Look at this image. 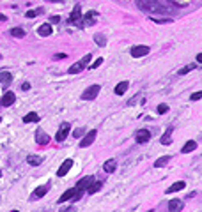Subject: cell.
I'll return each mask as SVG.
<instances>
[{
    "mask_svg": "<svg viewBox=\"0 0 202 212\" xmlns=\"http://www.w3.org/2000/svg\"><path fill=\"white\" fill-rule=\"evenodd\" d=\"M137 4L140 9H145V11H161L158 0H137Z\"/></svg>",
    "mask_w": 202,
    "mask_h": 212,
    "instance_id": "obj_1",
    "label": "cell"
},
{
    "mask_svg": "<svg viewBox=\"0 0 202 212\" xmlns=\"http://www.w3.org/2000/svg\"><path fill=\"white\" fill-rule=\"evenodd\" d=\"M99 90H101L99 85H92V87H89L87 90L82 94V99H83V101H92V99L99 94Z\"/></svg>",
    "mask_w": 202,
    "mask_h": 212,
    "instance_id": "obj_2",
    "label": "cell"
},
{
    "mask_svg": "<svg viewBox=\"0 0 202 212\" xmlns=\"http://www.w3.org/2000/svg\"><path fill=\"white\" fill-rule=\"evenodd\" d=\"M149 51H151V48H149V46H144V44H140V46H133V48H131V57H135V59H138V57H145V55H149Z\"/></svg>",
    "mask_w": 202,
    "mask_h": 212,
    "instance_id": "obj_3",
    "label": "cell"
},
{
    "mask_svg": "<svg viewBox=\"0 0 202 212\" xmlns=\"http://www.w3.org/2000/svg\"><path fill=\"white\" fill-rule=\"evenodd\" d=\"M14 101H16V96H14V92H6L4 96H2V99H0V106H4V108H7V106H12V104H14Z\"/></svg>",
    "mask_w": 202,
    "mask_h": 212,
    "instance_id": "obj_4",
    "label": "cell"
},
{
    "mask_svg": "<svg viewBox=\"0 0 202 212\" xmlns=\"http://www.w3.org/2000/svg\"><path fill=\"white\" fill-rule=\"evenodd\" d=\"M69 122H64V124L60 125V129H59V133L55 134V140L57 141H64L66 138H67V134H69Z\"/></svg>",
    "mask_w": 202,
    "mask_h": 212,
    "instance_id": "obj_5",
    "label": "cell"
},
{
    "mask_svg": "<svg viewBox=\"0 0 202 212\" xmlns=\"http://www.w3.org/2000/svg\"><path fill=\"white\" fill-rule=\"evenodd\" d=\"M96 134H98V131H96V129L89 131V133H87V136H85V138H83V140L80 141V147H82V148H85V147H89V145H92V141L96 140Z\"/></svg>",
    "mask_w": 202,
    "mask_h": 212,
    "instance_id": "obj_6",
    "label": "cell"
},
{
    "mask_svg": "<svg viewBox=\"0 0 202 212\" xmlns=\"http://www.w3.org/2000/svg\"><path fill=\"white\" fill-rule=\"evenodd\" d=\"M135 140H137V143H147V141L151 140V133H149L147 129H140V131H137Z\"/></svg>",
    "mask_w": 202,
    "mask_h": 212,
    "instance_id": "obj_7",
    "label": "cell"
},
{
    "mask_svg": "<svg viewBox=\"0 0 202 212\" xmlns=\"http://www.w3.org/2000/svg\"><path fill=\"white\" fill-rule=\"evenodd\" d=\"M71 166H73V159H66L64 163H62V166L57 170V177H64V175L71 170Z\"/></svg>",
    "mask_w": 202,
    "mask_h": 212,
    "instance_id": "obj_8",
    "label": "cell"
},
{
    "mask_svg": "<svg viewBox=\"0 0 202 212\" xmlns=\"http://www.w3.org/2000/svg\"><path fill=\"white\" fill-rule=\"evenodd\" d=\"M37 34L41 35V37H48V35H52V34H53V30H52V25H50V23H43V25H39Z\"/></svg>",
    "mask_w": 202,
    "mask_h": 212,
    "instance_id": "obj_9",
    "label": "cell"
},
{
    "mask_svg": "<svg viewBox=\"0 0 202 212\" xmlns=\"http://www.w3.org/2000/svg\"><path fill=\"white\" fill-rule=\"evenodd\" d=\"M36 143H37V145H48L50 134H44L43 131H37V133H36Z\"/></svg>",
    "mask_w": 202,
    "mask_h": 212,
    "instance_id": "obj_10",
    "label": "cell"
},
{
    "mask_svg": "<svg viewBox=\"0 0 202 212\" xmlns=\"http://www.w3.org/2000/svg\"><path fill=\"white\" fill-rule=\"evenodd\" d=\"M115 168H117V161H115V159H108V161L103 164V170L106 173H114Z\"/></svg>",
    "mask_w": 202,
    "mask_h": 212,
    "instance_id": "obj_11",
    "label": "cell"
},
{
    "mask_svg": "<svg viewBox=\"0 0 202 212\" xmlns=\"http://www.w3.org/2000/svg\"><path fill=\"white\" fill-rule=\"evenodd\" d=\"M92 182H94V177H92V175H87V177H83V179L80 180V182H78V184H76V187L87 189V187H89L91 184H92Z\"/></svg>",
    "mask_w": 202,
    "mask_h": 212,
    "instance_id": "obj_12",
    "label": "cell"
},
{
    "mask_svg": "<svg viewBox=\"0 0 202 212\" xmlns=\"http://www.w3.org/2000/svg\"><path fill=\"white\" fill-rule=\"evenodd\" d=\"M46 191H48V186H41V187H37V189L32 193L30 200H36V198H43V196L46 195Z\"/></svg>",
    "mask_w": 202,
    "mask_h": 212,
    "instance_id": "obj_13",
    "label": "cell"
},
{
    "mask_svg": "<svg viewBox=\"0 0 202 212\" xmlns=\"http://www.w3.org/2000/svg\"><path fill=\"white\" fill-rule=\"evenodd\" d=\"M195 148H197V141L190 140V141H186V143H185V147L181 148V152H183V154H190V152H193Z\"/></svg>",
    "mask_w": 202,
    "mask_h": 212,
    "instance_id": "obj_14",
    "label": "cell"
},
{
    "mask_svg": "<svg viewBox=\"0 0 202 212\" xmlns=\"http://www.w3.org/2000/svg\"><path fill=\"white\" fill-rule=\"evenodd\" d=\"M185 182H183V180H179V182H175V184H172L169 187V189L165 191V193H167V195H170V193H177V191H181V189H185Z\"/></svg>",
    "mask_w": 202,
    "mask_h": 212,
    "instance_id": "obj_15",
    "label": "cell"
},
{
    "mask_svg": "<svg viewBox=\"0 0 202 212\" xmlns=\"http://www.w3.org/2000/svg\"><path fill=\"white\" fill-rule=\"evenodd\" d=\"M101 187H103V182H101V180H96V182H92V184L87 187V193L89 195H94V193H98Z\"/></svg>",
    "mask_w": 202,
    "mask_h": 212,
    "instance_id": "obj_16",
    "label": "cell"
},
{
    "mask_svg": "<svg viewBox=\"0 0 202 212\" xmlns=\"http://www.w3.org/2000/svg\"><path fill=\"white\" fill-rule=\"evenodd\" d=\"M75 193H76V187H73V189H67L64 193V195L59 198V201L60 203H64V201H67V200H73V196H75Z\"/></svg>",
    "mask_w": 202,
    "mask_h": 212,
    "instance_id": "obj_17",
    "label": "cell"
},
{
    "mask_svg": "<svg viewBox=\"0 0 202 212\" xmlns=\"http://www.w3.org/2000/svg\"><path fill=\"white\" fill-rule=\"evenodd\" d=\"M11 82H12V74H11V73H6V71H4V73H0V83H2L4 87H6V85H9Z\"/></svg>",
    "mask_w": 202,
    "mask_h": 212,
    "instance_id": "obj_18",
    "label": "cell"
},
{
    "mask_svg": "<svg viewBox=\"0 0 202 212\" xmlns=\"http://www.w3.org/2000/svg\"><path fill=\"white\" fill-rule=\"evenodd\" d=\"M80 16H82V9H80V6H75V9H73V12H71V16H69V21L76 23V20H80Z\"/></svg>",
    "mask_w": 202,
    "mask_h": 212,
    "instance_id": "obj_19",
    "label": "cell"
},
{
    "mask_svg": "<svg viewBox=\"0 0 202 212\" xmlns=\"http://www.w3.org/2000/svg\"><path fill=\"white\" fill-rule=\"evenodd\" d=\"M83 67H85V65H83L82 62H76V64H73L71 67L67 69V73H69V74H76V73H82Z\"/></svg>",
    "mask_w": 202,
    "mask_h": 212,
    "instance_id": "obj_20",
    "label": "cell"
},
{
    "mask_svg": "<svg viewBox=\"0 0 202 212\" xmlns=\"http://www.w3.org/2000/svg\"><path fill=\"white\" fill-rule=\"evenodd\" d=\"M39 120V115L36 113V111H30V113H27L25 117H23V122L25 124H30V122H37Z\"/></svg>",
    "mask_w": 202,
    "mask_h": 212,
    "instance_id": "obj_21",
    "label": "cell"
},
{
    "mask_svg": "<svg viewBox=\"0 0 202 212\" xmlns=\"http://www.w3.org/2000/svg\"><path fill=\"white\" fill-rule=\"evenodd\" d=\"M27 163L30 164V166H39V164L43 163V158H41V156H28Z\"/></svg>",
    "mask_w": 202,
    "mask_h": 212,
    "instance_id": "obj_22",
    "label": "cell"
},
{
    "mask_svg": "<svg viewBox=\"0 0 202 212\" xmlns=\"http://www.w3.org/2000/svg\"><path fill=\"white\" fill-rule=\"evenodd\" d=\"M128 85H130V83H128V82H121L119 85L115 87V90H114V92L117 94V96H122V94H124L126 90H128Z\"/></svg>",
    "mask_w": 202,
    "mask_h": 212,
    "instance_id": "obj_23",
    "label": "cell"
},
{
    "mask_svg": "<svg viewBox=\"0 0 202 212\" xmlns=\"http://www.w3.org/2000/svg\"><path fill=\"white\" fill-rule=\"evenodd\" d=\"M183 209V201L181 200H172L169 203V210L170 212H174V210H181Z\"/></svg>",
    "mask_w": 202,
    "mask_h": 212,
    "instance_id": "obj_24",
    "label": "cell"
},
{
    "mask_svg": "<svg viewBox=\"0 0 202 212\" xmlns=\"http://www.w3.org/2000/svg\"><path fill=\"white\" fill-rule=\"evenodd\" d=\"M9 34H11L12 37H23V35H25V30H23L22 27H14V28H11Z\"/></svg>",
    "mask_w": 202,
    "mask_h": 212,
    "instance_id": "obj_25",
    "label": "cell"
},
{
    "mask_svg": "<svg viewBox=\"0 0 202 212\" xmlns=\"http://www.w3.org/2000/svg\"><path fill=\"white\" fill-rule=\"evenodd\" d=\"M94 41H96L98 46H106V37H105L103 34H96V35H94Z\"/></svg>",
    "mask_w": 202,
    "mask_h": 212,
    "instance_id": "obj_26",
    "label": "cell"
},
{
    "mask_svg": "<svg viewBox=\"0 0 202 212\" xmlns=\"http://www.w3.org/2000/svg\"><path fill=\"white\" fill-rule=\"evenodd\" d=\"M170 161V156H163V158H160L156 163H154V168H161V166H165V164Z\"/></svg>",
    "mask_w": 202,
    "mask_h": 212,
    "instance_id": "obj_27",
    "label": "cell"
},
{
    "mask_svg": "<svg viewBox=\"0 0 202 212\" xmlns=\"http://www.w3.org/2000/svg\"><path fill=\"white\" fill-rule=\"evenodd\" d=\"M170 133H172V127H169V129H167V133L161 136V143H163V145H169L170 141H172V138H170Z\"/></svg>",
    "mask_w": 202,
    "mask_h": 212,
    "instance_id": "obj_28",
    "label": "cell"
},
{
    "mask_svg": "<svg viewBox=\"0 0 202 212\" xmlns=\"http://www.w3.org/2000/svg\"><path fill=\"white\" fill-rule=\"evenodd\" d=\"M195 67H197L195 64H188V65H185V67H181V69H179V74H181V76H183V74H188V73L193 71Z\"/></svg>",
    "mask_w": 202,
    "mask_h": 212,
    "instance_id": "obj_29",
    "label": "cell"
},
{
    "mask_svg": "<svg viewBox=\"0 0 202 212\" xmlns=\"http://www.w3.org/2000/svg\"><path fill=\"white\" fill-rule=\"evenodd\" d=\"M167 111H169V106H167V104H160L158 106V113H167Z\"/></svg>",
    "mask_w": 202,
    "mask_h": 212,
    "instance_id": "obj_30",
    "label": "cell"
},
{
    "mask_svg": "<svg viewBox=\"0 0 202 212\" xmlns=\"http://www.w3.org/2000/svg\"><path fill=\"white\" fill-rule=\"evenodd\" d=\"M101 64H103V59H96L94 60V64H91V69H96V67H99Z\"/></svg>",
    "mask_w": 202,
    "mask_h": 212,
    "instance_id": "obj_31",
    "label": "cell"
},
{
    "mask_svg": "<svg viewBox=\"0 0 202 212\" xmlns=\"http://www.w3.org/2000/svg\"><path fill=\"white\" fill-rule=\"evenodd\" d=\"M199 99H202V92L199 90V92L191 94V101H199Z\"/></svg>",
    "mask_w": 202,
    "mask_h": 212,
    "instance_id": "obj_32",
    "label": "cell"
},
{
    "mask_svg": "<svg viewBox=\"0 0 202 212\" xmlns=\"http://www.w3.org/2000/svg\"><path fill=\"white\" fill-rule=\"evenodd\" d=\"M91 59H92V55H91V53H87V55H85V57H83L82 60H80V62H82V64L85 65V64H87V62H91Z\"/></svg>",
    "mask_w": 202,
    "mask_h": 212,
    "instance_id": "obj_33",
    "label": "cell"
},
{
    "mask_svg": "<svg viewBox=\"0 0 202 212\" xmlns=\"http://www.w3.org/2000/svg\"><path fill=\"white\" fill-rule=\"evenodd\" d=\"M82 133H83V129H82V127H78V129H75L73 136H75V138H80V136H82Z\"/></svg>",
    "mask_w": 202,
    "mask_h": 212,
    "instance_id": "obj_34",
    "label": "cell"
},
{
    "mask_svg": "<svg viewBox=\"0 0 202 212\" xmlns=\"http://www.w3.org/2000/svg\"><path fill=\"white\" fill-rule=\"evenodd\" d=\"M39 12H41V11H27V14H25V16H27V18H34L36 14H39Z\"/></svg>",
    "mask_w": 202,
    "mask_h": 212,
    "instance_id": "obj_35",
    "label": "cell"
},
{
    "mask_svg": "<svg viewBox=\"0 0 202 212\" xmlns=\"http://www.w3.org/2000/svg\"><path fill=\"white\" fill-rule=\"evenodd\" d=\"M55 59L59 60V59H66V53H57L55 55Z\"/></svg>",
    "mask_w": 202,
    "mask_h": 212,
    "instance_id": "obj_36",
    "label": "cell"
},
{
    "mask_svg": "<svg viewBox=\"0 0 202 212\" xmlns=\"http://www.w3.org/2000/svg\"><path fill=\"white\" fill-rule=\"evenodd\" d=\"M30 88V83H23L22 85V90H28Z\"/></svg>",
    "mask_w": 202,
    "mask_h": 212,
    "instance_id": "obj_37",
    "label": "cell"
},
{
    "mask_svg": "<svg viewBox=\"0 0 202 212\" xmlns=\"http://www.w3.org/2000/svg\"><path fill=\"white\" fill-rule=\"evenodd\" d=\"M59 21H60L59 16H52V23H59Z\"/></svg>",
    "mask_w": 202,
    "mask_h": 212,
    "instance_id": "obj_38",
    "label": "cell"
},
{
    "mask_svg": "<svg viewBox=\"0 0 202 212\" xmlns=\"http://www.w3.org/2000/svg\"><path fill=\"white\" fill-rule=\"evenodd\" d=\"M197 62H200V64H202V53L197 55Z\"/></svg>",
    "mask_w": 202,
    "mask_h": 212,
    "instance_id": "obj_39",
    "label": "cell"
},
{
    "mask_svg": "<svg viewBox=\"0 0 202 212\" xmlns=\"http://www.w3.org/2000/svg\"><path fill=\"white\" fill-rule=\"evenodd\" d=\"M50 2H55V4H62L64 0H50Z\"/></svg>",
    "mask_w": 202,
    "mask_h": 212,
    "instance_id": "obj_40",
    "label": "cell"
},
{
    "mask_svg": "<svg viewBox=\"0 0 202 212\" xmlns=\"http://www.w3.org/2000/svg\"><path fill=\"white\" fill-rule=\"evenodd\" d=\"M6 20H7V18L4 16V14H0V21H6Z\"/></svg>",
    "mask_w": 202,
    "mask_h": 212,
    "instance_id": "obj_41",
    "label": "cell"
},
{
    "mask_svg": "<svg viewBox=\"0 0 202 212\" xmlns=\"http://www.w3.org/2000/svg\"><path fill=\"white\" fill-rule=\"evenodd\" d=\"M0 122H2V117H0Z\"/></svg>",
    "mask_w": 202,
    "mask_h": 212,
    "instance_id": "obj_42",
    "label": "cell"
}]
</instances>
